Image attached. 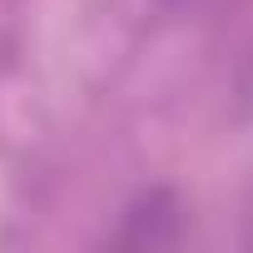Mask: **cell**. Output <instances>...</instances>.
Masks as SVG:
<instances>
[{"mask_svg":"<svg viewBox=\"0 0 253 253\" xmlns=\"http://www.w3.org/2000/svg\"><path fill=\"white\" fill-rule=\"evenodd\" d=\"M179 238H184V204L169 189H149L119 213V228L109 243L114 248H174Z\"/></svg>","mask_w":253,"mask_h":253,"instance_id":"6da1fadb","label":"cell"}]
</instances>
